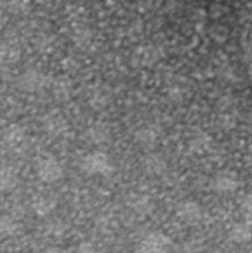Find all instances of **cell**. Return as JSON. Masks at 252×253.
<instances>
[{"mask_svg":"<svg viewBox=\"0 0 252 253\" xmlns=\"http://www.w3.org/2000/svg\"><path fill=\"white\" fill-rule=\"evenodd\" d=\"M166 248V240L159 236H153L147 239L143 245V252L144 253H165Z\"/></svg>","mask_w":252,"mask_h":253,"instance_id":"cell-1","label":"cell"},{"mask_svg":"<svg viewBox=\"0 0 252 253\" xmlns=\"http://www.w3.org/2000/svg\"><path fill=\"white\" fill-rule=\"evenodd\" d=\"M39 175H40V178H42L43 181H46V182H52V181L58 179V176H59V168H58V165H56V163H53V162H48V163H45V165L40 168Z\"/></svg>","mask_w":252,"mask_h":253,"instance_id":"cell-2","label":"cell"}]
</instances>
